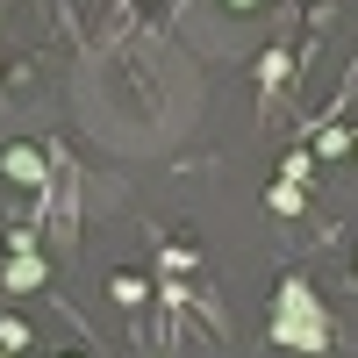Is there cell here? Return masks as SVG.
<instances>
[{"mask_svg":"<svg viewBox=\"0 0 358 358\" xmlns=\"http://www.w3.org/2000/svg\"><path fill=\"white\" fill-rule=\"evenodd\" d=\"M273 344H287V351H322L330 344V315H322L308 280H280V294H273Z\"/></svg>","mask_w":358,"mask_h":358,"instance_id":"obj_1","label":"cell"},{"mask_svg":"<svg viewBox=\"0 0 358 358\" xmlns=\"http://www.w3.org/2000/svg\"><path fill=\"white\" fill-rule=\"evenodd\" d=\"M29 287H43V258L29 251V236H15V265H8V294H29Z\"/></svg>","mask_w":358,"mask_h":358,"instance_id":"obj_2","label":"cell"},{"mask_svg":"<svg viewBox=\"0 0 358 358\" xmlns=\"http://www.w3.org/2000/svg\"><path fill=\"white\" fill-rule=\"evenodd\" d=\"M265 208H273V215H301V208H308V194L294 187V179H273V194H265Z\"/></svg>","mask_w":358,"mask_h":358,"instance_id":"obj_3","label":"cell"},{"mask_svg":"<svg viewBox=\"0 0 358 358\" xmlns=\"http://www.w3.org/2000/svg\"><path fill=\"white\" fill-rule=\"evenodd\" d=\"M0 165H8V179H22V187H36V179H43V158H36V151H8Z\"/></svg>","mask_w":358,"mask_h":358,"instance_id":"obj_4","label":"cell"},{"mask_svg":"<svg viewBox=\"0 0 358 358\" xmlns=\"http://www.w3.org/2000/svg\"><path fill=\"white\" fill-rule=\"evenodd\" d=\"M222 8H251V0H222Z\"/></svg>","mask_w":358,"mask_h":358,"instance_id":"obj_5","label":"cell"}]
</instances>
